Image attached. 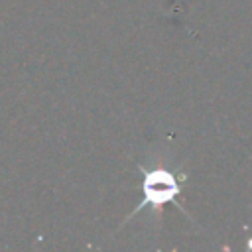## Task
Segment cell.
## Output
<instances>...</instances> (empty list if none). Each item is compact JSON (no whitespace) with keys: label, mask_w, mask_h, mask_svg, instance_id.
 <instances>
[{"label":"cell","mask_w":252,"mask_h":252,"mask_svg":"<svg viewBox=\"0 0 252 252\" xmlns=\"http://www.w3.org/2000/svg\"><path fill=\"white\" fill-rule=\"evenodd\" d=\"M138 169L142 171V201L140 205L124 219V222H128L134 215H138L142 209H152L156 215L161 213V209L167 203L177 205V197L183 191V183L187 181L185 173H179V169H169V167H144L138 165ZM183 213L185 209L181 205H177ZM187 215V213H185ZM189 217V215H187Z\"/></svg>","instance_id":"6da1fadb"}]
</instances>
